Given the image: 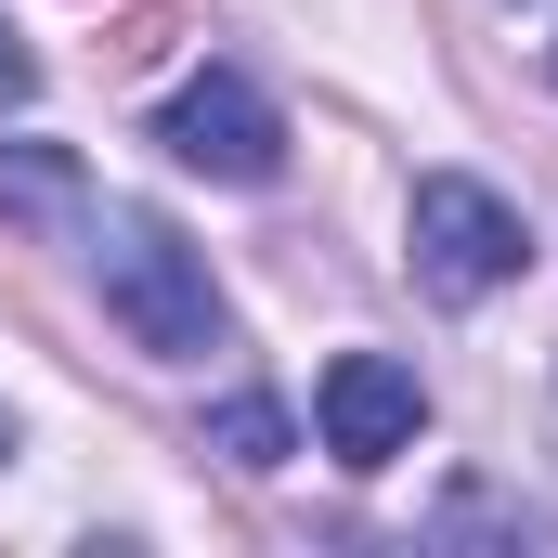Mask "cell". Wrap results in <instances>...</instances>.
<instances>
[{
  "mask_svg": "<svg viewBox=\"0 0 558 558\" xmlns=\"http://www.w3.org/2000/svg\"><path fill=\"white\" fill-rule=\"evenodd\" d=\"M312 416H325V454L338 468H390V454H416L428 390H416V364H390V351H338L325 390H312Z\"/></svg>",
  "mask_w": 558,
  "mask_h": 558,
  "instance_id": "cell-4",
  "label": "cell"
},
{
  "mask_svg": "<svg viewBox=\"0 0 558 558\" xmlns=\"http://www.w3.org/2000/svg\"><path fill=\"white\" fill-rule=\"evenodd\" d=\"M26 92H39V65H26V52H13V26H0V118H13Z\"/></svg>",
  "mask_w": 558,
  "mask_h": 558,
  "instance_id": "cell-7",
  "label": "cell"
},
{
  "mask_svg": "<svg viewBox=\"0 0 558 558\" xmlns=\"http://www.w3.org/2000/svg\"><path fill=\"white\" fill-rule=\"evenodd\" d=\"M0 441H13V428H0Z\"/></svg>",
  "mask_w": 558,
  "mask_h": 558,
  "instance_id": "cell-8",
  "label": "cell"
},
{
  "mask_svg": "<svg viewBox=\"0 0 558 558\" xmlns=\"http://www.w3.org/2000/svg\"><path fill=\"white\" fill-rule=\"evenodd\" d=\"M105 312H118V338L156 351V364H195V351H221V286H208V247L169 221V208H105Z\"/></svg>",
  "mask_w": 558,
  "mask_h": 558,
  "instance_id": "cell-1",
  "label": "cell"
},
{
  "mask_svg": "<svg viewBox=\"0 0 558 558\" xmlns=\"http://www.w3.org/2000/svg\"><path fill=\"white\" fill-rule=\"evenodd\" d=\"M0 208L13 221H78V156L65 143H0Z\"/></svg>",
  "mask_w": 558,
  "mask_h": 558,
  "instance_id": "cell-5",
  "label": "cell"
},
{
  "mask_svg": "<svg viewBox=\"0 0 558 558\" xmlns=\"http://www.w3.org/2000/svg\"><path fill=\"white\" fill-rule=\"evenodd\" d=\"M156 143H169L182 169H208V182H274V169H286L274 92H260V78H234V65L182 78V92H169V118H156Z\"/></svg>",
  "mask_w": 558,
  "mask_h": 558,
  "instance_id": "cell-3",
  "label": "cell"
},
{
  "mask_svg": "<svg viewBox=\"0 0 558 558\" xmlns=\"http://www.w3.org/2000/svg\"><path fill=\"white\" fill-rule=\"evenodd\" d=\"M403 234H416V286L428 299H494V286H520L533 260V234H520V208L494 195V182H468V169H428L416 208H403Z\"/></svg>",
  "mask_w": 558,
  "mask_h": 558,
  "instance_id": "cell-2",
  "label": "cell"
},
{
  "mask_svg": "<svg viewBox=\"0 0 558 558\" xmlns=\"http://www.w3.org/2000/svg\"><path fill=\"white\" fill-rule=\"evenodd\" d=\"M208 454H221V468H286V454H299V416L247 390V403H221V416H208Z\"/></svg>",
  "mask_w": 558,
  "mask_h": 558,
  "instance_id": "cell-6",
  "label": "cell"
}]
</instances>
